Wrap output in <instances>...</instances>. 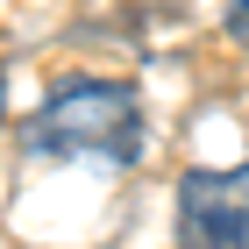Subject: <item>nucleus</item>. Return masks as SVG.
I'll list each match as a JSON object with an SVG mask.
<instances>
[{
	"label": "nucleus",
	"instance_id": "7ed1b4c3",
	"mask_svg": "<svg viewBox=\"0 0 249 249\" xmlns=\"http://www.w3.org/2000/svg\"><path fill=\"white\" fill-rule=\"evenodd\" d=\"M228 36L249 43V0H228Z\"/></svg>",
	"mask_w": 249,
	"mask_h": 249
},
{
	"label": "nucleus",
	"instance_id": "20e7f679",
	"mask_svg": "<svg viewBox=\"0 0 249 249\" xmlns=\"http://www.w3.org/2000/svg\"><path fill=\"white\" fill-rule=\"evenodd\" d=\"M0 93H7V78H0Z\"/></svg>",
	"mask_w": 249,
	"mask_h": 249
},
{
	"label": "nucleus",
	"instance_id": "f03ea898",
	"mask_svg": "<svg viewBox=\"0 0 249 249\" xmlns=\"http://www.w3.org/2000/svg\"><path fill=\"white\" fill-rule=\"evenodd\" d=\"M178 235L199 249H249V164L178 178Z\"/></svg>",
	"mask_w": 249,
	"mask_h": 249
},
{
	"label": "nucleus",
	"instance_id": "f257e3e1",
	"mask_svg": "<svg viewBox=\"0 0 249 249\" xmlns=\"http://www.w3.org/2000/svg\"><path fill=\"white\" fill-rule=\"evenodd\" d=\"M29 157H107V164H135L142 157V107L114 78H78L43 100L29 128H21Z\"/></svg>",
	"mask_w": 249,
	"mask_h": 249
}]
</instances>
